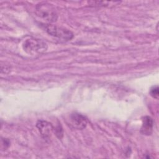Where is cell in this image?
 <instances>
[{
    "label": "cell",
    "mask_w": 159,
    "mask_h": 159,
    "mask_svg": "<svg viewBox=\"0 0 159 159\" xmlns=\"http://www.w3.org/2000/svg\"><path fill=\"white\" fill-rule=\"evenodd\" d=\"M36 126L39 129L41 136L45 140H48L50 138L53 128L52 125L45 120H39L37 122Z\"/></svg>",
    "instance_id": "5"
},
{
    "label": "cell",
    "mask_w": 159,
    "mask_h": 159,
    "mask_svg": "<svg viewBox=\"0 0 159 159\" xmlns=\"http://www.w3.org/2000/svg\"><path fill=\"white\" fill-rule=\"evenodd\" d=\"M45 29L49 35L64 42L69 41L74 37L73 34L70 30L55 25L47 24L45 25Z\"/></svg>",
    "instance_id": "3"
},
{
    "label": "cell",
    "mask_w": 159,
    "mask_h": 159,
    "mask_svg": "<svg viewBox=\"0 0 159 159\" xmlns=\"http://www.w3.org/2000/svg\"><path fill=\"white\" fill-rule=\"evenodd\" d=\"M150 94L151 96L156 99H158L159 92H158V86L157 85L153 86L150 90Z\"/></svg>",
    "instance_id": "7"
},
{
    "label": "cell",
    "mask_w": 159,
    "mask_h": 159,
    "mask_svg": "<svg viewBox=\"0 0 159 159\" xmlns=\"http://www.w3.org/2000/svg\"><path fill=\"white\" fill-rule=\"evenodd\" d=\"M35 12L37 16L49 23L55 22L58 19V14L55 7L46 2H40L36 6Z\"/></svg>",
    "instance_id": "1"
},
{
    "label": "cell",
    "mask_w": 159,
    "mask_h": 159,
    "mask_svg": "<svg viewBox=\"0 0 159 159\" xmlns=\"http://www.w3.org/2000/svg\"><path fill=\"white\" fill-rule=\"evenodd\" d=\"M87 119L81 114L73 113L70 116V123L74 128L83 129L87 125Z\"/></svg>",
    "instance_id": "4"
},
{
    "label": "cell",
    "mask_w": 159,
    "mask_h": 159,
    "mask_svg": "<svg viewBox=\"0 0 159 159\" xmlns=\"http://www.w3.org/2000/svg\"><path fill=\"white\" fill-rule=\"evenodd\" d=\"M47 43L40 39L30 38L26 39L22 43L25 52L30 55L40 54L47 50Z\"/></svg>",
    "instance_id": "2"
},
{
    "label": "cell",
    "mask_w": 159,
    "mask_h": 159,
    "mask_svg": "<svg viewBox=\"0 0 159 159\" xmlns=\"http://www.w3.org/2000/svg\"><path fill=\"white\" fill-rule=\"evenodd\" d=\"M153 122L152 119L150 116H145L142 118V125L141 127V132L143 135H150L152 132Z\"/></svg>",
    "instance_id": "6"
}]
</instances>
